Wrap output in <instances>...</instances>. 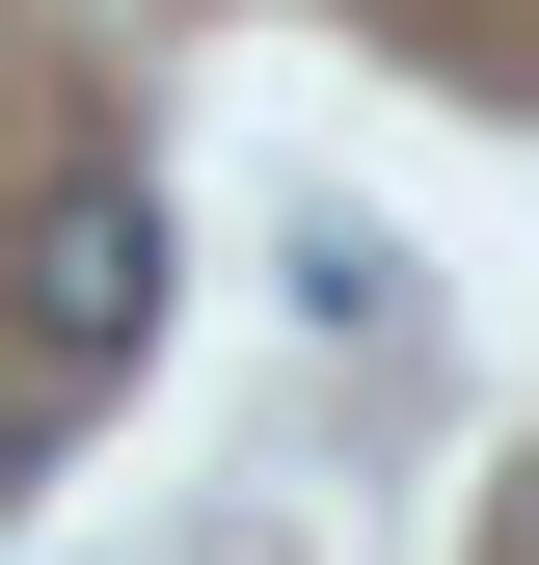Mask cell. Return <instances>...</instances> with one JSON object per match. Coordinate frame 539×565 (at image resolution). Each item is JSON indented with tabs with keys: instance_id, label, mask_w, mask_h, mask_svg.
<instances>
[{
	"instance_id": "1",
	"label": "cell",
	"mask_w": 539,
	"mask_h": 565,
	"mask_svg": "<svg viewBox=\"0 0 539 565\" xmlns=\"http://www.w3.org/2000/svg\"><path fill=\"white\" fill-rule=\"evenodd\" d=\"M0 350H28L54 404H108L135 350H162V189L135 162H54L28 216H0Z\"/></svg>"
},
{
	"instance_id": "2",
	"label": "cell",
	"mask_w": 539,
	"mask_h": 565,
	"mask_svg": "<svg viewBox=\"0 0 539 565\" xmlns=\"http://www.w3.org/2000/svg\"><path fill=\"white\" fill-rule=\"evenodd\" d=\"M432 28H486V0H432Z\"/></svg>"
}]
</instances>
